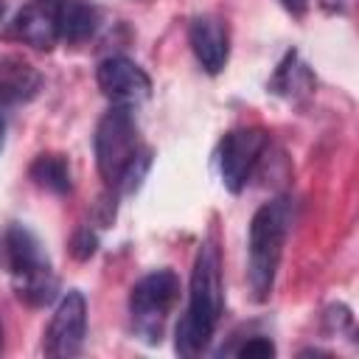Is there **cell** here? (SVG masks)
Masks as SVG:
<instances>
[{
	"label": "cell",
	"mask_w": 359,
	"mask_h": 359,
	"mask_svg": "<svg viewBox=\"0 0 359 359\" xmlns=\"http://www.w3.org/2000/svg\"><path fill=\"white\" fill-rule=\"evenodd\" d=\"M224 311V283H222V258L213 238L202 241L191 269L188 306L174 331V351L180 356H199Z\"/></svg>",
	"instance_id": "1"
},
{
	"label": "cell",
	"mask_w": 359,
	"mask_h": 359,
	"mask_svg": "<svg viewBox=\"0 0 359 359\" xmlns=\"http://www.w3.org/2000/svg\"><path fill=\"white\" fill-rule=\"evenodd\" d=\"M292 219H294V208H292L289 196H278L272 202H264L250 219L247 283H250L252 300H258V303H264L272 294Z\"/></svg>",
	"instance_id": "2"
},
{
	"label": "cell",
	"mask_w": 359,
	"mask_h": 359,
	"mask_svg": "<svg viewBox=\"0 0 359 359\" xmlns=\"http://www.w3.org/2000/svg\"><path fill=\"white\" fill-rule=\"evenodd\" d=\"M3 250H6V261L11 269L17 297L34 309L53 303V297L59 292V280L50 269L48 252H45L42 241L36 238V233L20 222L8 224L6 236H3Z\"/></svg>",
	"instance_id": "3"
},
{
	"label": "cell",
	"mask_w": 359,
	"mask_h": 359,
	"mask_svg": "<svg viewBox=\"0 0 359 359\" xmlns=\"http://www.w3.org/2000/svg\"><path fill=\"white\" fill-rule=\"evenodd\" d=\"M180 297V275L168 266L151 269L129 289V320L137 339L146 345H160L165 334L168 314Z\"/></svg>",
	"instance_id": "4"
},
{
	"label": "cell",
	"mask_w": 359,
	"mask_h": 359,
	"mask_svg": "<svg viewBox=\"0 0 359 359\" xmlns=\"http://www.w3.org/2000/svg\"><path fill=\"white\" fill-rule=\"evenodd\" d=\"M93 149H95V168L101 174V180L115 188V182L121 180L123 168L129 165V160L137 154L140 149V137H137V121L132 107H121L112 104L98 126H95V137H93Z\"/></svg>",
	"instance_id": "5"
},
{
	"label": "cell",
	"mask_w": 359,
	"mask_h": 359,
	"mask_svg": "<svg viewBox=\"0 0 359 359\" xmlns=\"http://www.w3.org/2000/svg\"><path fill=\"white\" fill-rule=\"evenodd\" d=\"M269 143L264 126H241L222 137L219 143V174L230 194H241Z\"/></svg>",
	"instance_id": "6"
},
{
	"label": "cell",
	"mask_w": 359,
	"mask_h": 359,
	"mask_svg": "<svg viewBox=\"0 0 359 359\" xmlns=\"http://www.w3.org/2000/svg\"><path fill=\"white\" fill-rule=\"evenodd\" d=\"M87 334V300L79 289H70L59 303L45 328L42 351L50 359H70L81 353Z\"/></svg>",
	"instance_id": "7"
},
{
	"label": "cell",
	"mask_w": 359,
	"mask_h": 359,
	"mask_svg": "<svg viewBox=\"0 0 359 359\" xmlns=\"http://www.w3.org/2000/svg\"><path fill=\"white\" fill-rule=\"evenodd\" d=\"M65 0H28L11 20L8 36L36 50H50L62 39Z\"/></svg>",
	"instance_id": "8"
},
{
	"label": "cell",
	"mask_w": 359,
	"mask_h": 359,
	"mask_svg": "<svg viewBox=\"0 0 359 359\" xmlns=\"http://www.w3.org/2000/svg\"><path fill=\"white\" fill-rule=\"evenodd\" d=\"M95 81H98V90L112 104H121V107H135L151 95L149 73L137 62H132L129 56L101 59V65L95 70Z\"/></svg>",
	"instance_id": "9"
},
{
	"label": "cell",
	"mask_w": 359,
	"mask_h": 359,
	"mask_svg": "<svg viewBox=\"0 0 359 359\" xmlns=\"http://www.w3.org/2000/svg\"><path fill=\"white\" fill-rule=\"evenodd\" d=\"M188 42L191 50L199 62V67L208 76H219L230 59V34H227V22L213 17V14H202L194 17L191 28H188Z\"/></svg>",
	"instance_id": "10"
},
{
	"label": "cell",
	"mask_w": 359,
	"mask_h": 359,
	"mask_svg": "<svg viewBox=\"0 0 359 359\" xmlns=\"http://www.w3.org/2000/svg\"><path fill=\"white\" fill-rule=\"evenodd\" d=\"M42 90V73L20 53H6L0 59V107H17Z\"/></svg>",
	"instance_id": "11"
},
{
	"label": "cell",
	"mask_w": 359,
	"mask_h": 359,
	"mask_svg": "<svg viewBox=\"0 0 359 359\" xmlns=\"http://www.w3.org/2000/svg\"><path fill=\"white\" fill-rule=\"evenodd\" d=\"M28 177L36 188L50 191L56 196H65L73 191V177H70V163L62 151H42L31 160Z\"/></svg>",
	"instance_id": "12"
},
{
	"label": "cell",
	"mask_w": 359,
	"mask_h": 359,
	"mask_svg": "<svg viewBox=\"0 0 359 359\" xmlns=\"http://www.w3.org/2000/svg\"><path fill=\"white\" fill-rule=\"evenodd\" d=\"M311 87H314V79L309 65L300 62L297 50H286V56L280 59V65L269 79V90L283 98H300L303 93H311Z\"/></svg>",
	"instance_id": "13"
},
{
	"label": "cell",
	"mask_w": 359,
	"mask_h": 359,
	"mask_svg": "<svg viewBox=\"0 0 359 359\" xmlns=\"http://www.w3.org/2000/svg\"><path fill=\"white\" fill-rule=\"evenodd\" d=\"M98 28V8L79 0H65L62 11V39L70 45L87 42Z\"/></svg>",
	"instance_id": "14"
},
{
	"label": "cell",
	"mask_w": 359,
	"mask_h": 359,
	"mask_svg": "<svg viewBox=\"0 0 359 359\" xmlns=\"http://www.w3.org/2000/svg\"><path fill=\"white\" fill-rule=\"evenodd\" d=\"M149 168H151V149H149V146H140L137 154H135V157L129 160V165L123 168V174H121V180L115 182L112 191H115L118 196H129V194H135V191L143 185Z\"/></svg>",
	"instance_id": "15"
},
{
	"label": "cell",
	"mask_w": 359,
	"mask_h": 359,
	"mask_svg": "<svg viewBox=\"0 0 359 359\" xmlns=\"http://www.w3.org/2000/svg\"><path fill=\"white\" fill-rule=\"evenodd\" d=\"M95 250H98V236H95V230H93V227H79V230L73 233V238H70V255H73L76 261H90V258L95 255Z\"/></svg>",
	"instance_id": "16"
},
{
	"label": "cell",
	"mask_w": 359,
	"mask_h": 359,
	"mask_svg": "<svg viewBox=\"0 0 359 359\" xmlns=\"http://www.w3.org/2000/svg\"><path fill=\"white\" fill-rule=\"evenodd\" d=\"M236 353L241 359H269V356H275V342L269 337H250L247 342L238 345Z\"/></svg>",
	"instance_id": "17"
},
{
	"label": "cell",
	"mask_w": 359,
	"mask_h": 359,
	"mask_svg": "<svg viewBox=\"0 0 359 359\" xmlns=\"http://www.w3.org/2000/svg\"><path fill=\"white\" fill-rule=\"evenodd\" d=\"M115 202H118V194H115L112 188L98 196V202H95V208H93V219H95L98 227H109V224L115 222Z\"/></svg>",
	"instance_id": "18"
},
{
	"label": "cell",
	"mask_w": 359,
	"mask_h": 359,
	"mask_svg": "<svg viewBox=\"0 0 359 359\" xmlns=\"http://www.w3.org/2000/svg\"><path fill=\"white\" fill-rule=\"evenodd\" d=\"M323 320H325V328H328V331H337V334L353 325L351 309H348V306H342V303L328 306V309H325V314H323Z\"/></svg>",
	"instance_id": "19"
},
{
	"label": "cell",
	"mask_w": 359,
	"mask_h": 359,
	"mask_svg": "<svg viewBox=\"0 0 359 359\" xmlns=\"http://www.w3.org/2000/svg\"><path fill=\"white\" fill-rule=\"evenodd\" d=\"M289 14H294V17H303L306 14V8H309V0H278Z\"/></svg>",
	"instance_id": "20"
},
{
	"label": "cell",
	"mask_w": 359,
	"mask_h": 359,
	"mask_svg": "<svg viewBox=\"0 0 359 359\" xmlns=\"http://www.w3.org/2000/svg\"><path fill=\"white\" fill-rule=\"evenodd\" d=\"M3 140H6V118L0 112V149H3Z\"/></svg>",
	"instance_id": "21"
},
{
	"label": "cell",
	"mask_w": 359,
	"mask_h": 359,
	"mask_svg": "<svg viewBox=\"0 0 359 359\" xmlns=\"http://www.w3.org/2000/svg\"><path fill=\"white\" fill-rule=\"evenodd\" d=\"M3 11H6V3L0 0V20H3Z\"/></svg>",
	"instance_id": "22"
},
{
	"label": "cell",
	"mask_w": 359,
	"mask_h": 359,
	"mask_svg": "<svg viewBox=\"0 0 359 359\" xmlns=\"http://www.w3.org/2000/svg\"><path fill=\"white\" fill-rule=\"evenodd\" d=\"M0 353H3V325H0Z\"/></svg>",
	"instance_id": "23"
},
{
	"label": "cell",
	"mask_w": 359,
	"mask_h": 359,
	"mask_svg": "<svg viewBox=\"0 0 359 359\" xmlns=\"http://www.w3.org/2000/svg\"><path fill=\"white\" fill-rule=\"evenodd\" d=\"M328 3H339V0H328Z\"/></svg>",
	"instance_id": "24"
}]
</instances>
